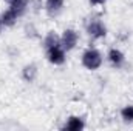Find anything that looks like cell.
Instances as JSON below:
<instances>
[{"label":"cell","instance_id":"obj_1","mask_svg":"<svg viewBox=\"0 0 133 131\" xmlns=\"http://www.w3.org/2000/svg\"><path fill=\"white\" fill-rule=\"evenodd\" d=\"M82 63L88 69H98L102 63V57L96 49H88L82 57Z\"/></svg>","mask_w":133,"mask_h":131},{"label":"cell","instance_id":"obj_2","mask_svg":"<svg viewBox=\"0 0 133 131\" xmlns=\"http://www.w3.org/2000/svg\"><path fill=\"white\" fill-rule=\"evenodd\" d=\"M46 54H48V60L54 65H62L65 62V53L64 49L59 46H53V48H48L46 49Z\"/></svg>","mask_w":133,"mask_h":131},{"label":"cell","instance_id":"obj_3","mask_svg":"<svg viewBox=\"0 0 133 131\" xmlns=\"http://www.w3.org/2000/svg\"><path fill=\"white\" fill-rule=\"evenodd\" d=\"M87 31L90 35H93V37H104L105 34H107V30H105V26L102 25V22L98 20V19H93L88 25H87Z\"/></svg>","mask_w":133,"mask_h":131},{"label":"cell","instance_id":"obj_4","mask_svg":"<svg viewBox=\"0 0 133 131\" xmlns=\"http://www.w3.org/2000/svg\"><path fill=\"white\" fill-rule=\"evenodd\" d=\"M61 42H62V46H64V49L70 51V49H73V48H74V45L77 43V34L74 33L73 30H65Z\"/></svg>","mask_w":133,"mask_h":131},{"label":"cell","instance_id":"obj_5","mask_svg":"<svg viewBox=\"0 0 133 131\" xmlns=\"http://www.w3.org/2000/svg\"><path fill=\"white\" fill-rule=\"evenodd\" d=\"M17 17H19V16H17L14 11L8 9V11H5V12L2 14L0 22H2V25H5V26H11V25H14V22L17 20Z\"/></svg>","mask_w":133,"mask_h":131},{"label":"cell","instance_id":"obj_6","mask_svg":"<svg viewBox=\"0 0 133 131\" xmlns=\"http://www.w3.org/2000/svg\"><path fill=\"white\" fill-rule=\"evenodd\" d=\"M108 57H110V60H111V63L115 66H121L122 65V62H124V54L119 51V49H110V53H108Z\"/></svg>","mask_w":133,"mask_h":131},{"label":"cell","instance_id":"obj_7","mask_svg":"<svg viewBox=\"0 0 133 131\" xmlns=\"http://www.w3.org/2000/svg\"><path fill=\"white\" fill-rule=\"evenodd\" d=\"M25 8H26V0H14L12 3H9V9L14 11L17 16H22L25 12Z\"/></svg>","mask_w":133,"mask_h":131},{"label":"cell","instance_id":"obj_8","mask_svg":"<svg viewBox=\"0 0 133 131\" xmlns=\"http://www.w3.org/2000/svg\"><path fill=\"white\" fill-rule=\"evenodd\" d=\"M65 128L70 131H79L84 128V122L79 117H70V120L66 122V125H65Z\"/></svg>","mask_w":133,"mask_h":131},{"label":"cell","instance_id":"obj_9","mask_svg":"<svg viewBox=\"0 0 133 131\" xmlns=\"http://www.w3.org/2000/svg\"><path fill=\"white\" fill-rule=\"evenodd\" d=\"M62 5H64V0H46V9H48L50 14L59 12Z\"/></svg>","mask_w":133,"mask_h":131},{"label":"cell","instance_id":"obj_10","mask_svg":"<svg viewBox=\"0 0 133 131\" xmlns=\"http://www.w3.org/2000/svg\"><path fill=\"white\" fill-rule=\"evenodd\" d=\"M37 76V68L34 65H26L23 68V79L26 82H33Z\"/></svg>","mask_w":133,"mask_h":131},{"label":"cell","instance_id":"obj_11","mask_svg":"<svg viewBox=\"0 0 133 131\" xmlns=\"http://www.w3.org/2000/svg\"><path fill=\"white\" fill-rule=\"evenodd\" d=\"M59 45H61V40H59V37L54 33H50L45 37V46H46V49L53 48V46H59Z\"/></svg>","mask_w":133,"mask_h":131},{"label":"cell","instance_id":"obj_12","mask_svg":"<svg viewBox=\"0 0 133 131\" xmlns=\"http://www.w3.org/2000/svg\"><path fill=\"white\" fill-rule=\"evenodd\" d=\"M121 114H122L124 120H133V106H125L121 111Z\"/></svg>","mask_w":133,"mask_h":131},{"label":"cell","instance_id":"obj_13","mask_svg":"<svg viewBox=\"0 0 133 131\" xmlns=\"http://www.w3.org/2000/svg\"><path fill=\"white\" fill-rule=\"evenodd\" d=\"M90 2H91L93 5H99V3H104L105 0H90Z\"/></svg>","mask_w":133,"mask_h":131},{"label":"cell","instance_id":"obj_14","mask_svg":"<svg viewBox=\"0 0 133 131\" xmlns=\"http://www.w3.org/2000/svg\"><path fill=\"white\" fill-rule=\"evenodd\" d=\"M6 2H8V3H12V2H14V0H6Z\"/></svg>","mask_w":133,"mask_h":131},{"label":"cell","instance_id":"obj_15","mask_svg":"<svg viewBox=\"0 0 133 131\" xmlns=\"http://www.w3.org/2000/svg\"><path fill=\"white\" fill-rule=\"evenodd\" d=\"M2 26H3V25H2V22H0V33H2Z\"/></svg>","mask_w":133,"mask_h":131}]
</instances>
